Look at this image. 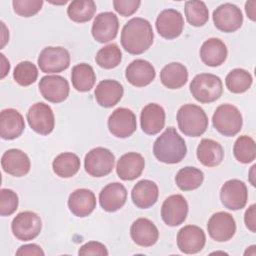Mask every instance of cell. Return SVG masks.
<instances>
[{"label": "cell", "instance_id": "1", "mask_svg": "<svg viewBox=\"0 0 256 256\" xmlns=\"http://www.w3.org/2000/svg\"><path fill=\"white\" fill-rule=\"evenodd\" d=\"M153 40V29L146 19L133 18L122 29L121 44L132 55H140L146 52L152 46Z\"/></svg>", "mask_w": 256, "mask_h": 256}, {"label": "cell", "instance_id": "2", "mask_svg": "<svg viewBox=\"0 0 256 256\" xmlns=\"http://www.w3.org/2000/svg\"><path fill=\"white\" fill-rule=\"evenodd\" d=\"M153 153L162 163L176 164L185 158L187 154V146L176 129L174 127H169L156 139Z\"/></svg>", "mask_w": 256, "mask_h": 256}, {"label": "cell", "instance_id": "3", "mask_svg": "<svg viewBox=\"0 0 256 256\" xmlns=\"http://www.w3.org/2000/svg\"><path fill=\"white\" fill-rule=\"evenodd\" d=\"M180 131L189 137H200L208 128V117L205 111L197 105H183L177 113Z\"/></svg>", "mask_w": 256, "mask_h": 256}, {"label": "cell", "instance_id": "4", "mask_svg": "<svg viewBox=\"0 0 256 256\" xmlns=\"http://www.w3.org/2000/svg\"><path fill=\"white\" fill-rule=\"evenodd\" d=\"M190 91L198 102L203 104L212 103L218 100L223 93L222 80L214 74H198L190 84Z\"/></svg>", "mask_w": 256, "mask_h": 256}, {"label": "cell", "instance_id": "5", "mask_svg": "<svg viewBox=\"0 0 256 256\" xmlns=\"http://www.w3.org/2000/svg\"><path fill=\"white\" fill-rule=\"evenodd\" d=\"M214 128L226 137L237 135L243 126V118L239 109L231 104L220 105L212 117Z\"/></svg>", "mask_w": 256, "mask_h": 256}, {"label": "cell", "instance_id": "6", "mask_svg": "<svg viewBox=\"0 0 256 256\" xmlns=\"http://www.w3.org/2000/svg\"><path fill=\"white\" fill-rule=\"evenodd\" d=\"M84 165L86 172L90 176L101 178L109 175L114 169L115 156L106 148L96 147L87 153Z\"/></svg>", "mask_w": 256, "mask_h": 256}, {"label": "cell", "instance_id": "7", "mask_svg": "<svg viewBox=\"0 0 256 256\" xmlns=\"http://www.w3.org/2000/svg\"><path fill=\"white\" fill-rule=\"evenodd\" d=\"M13 235L20 241L35 239L41 232L42 221L38 214L31 211L19 213L12 221Z\"/></svg>", "mask_w": 256, "mask_h": 256}, {"label": "cell", "instance_id": "8", "mask_svg": "<svg viewBox=\"0 0 256 256\" xmlns=\"http://www.w3.org/2000/svg\"><path fill=\"white\" fill-rule=\"evenodd\" d=\"M70 54L63 47H46L38 57V66L44 73H60L70 66Z\"/></svg>", "mask_w": 256, "mask_h": 256}, {"label": "cell", "instance_id": "9", "mask_svg": "<svg viewBox=\"0 0 256 256\" xmlns=\"http://www.w3.org/2000/svg\"><path fill=\"white\" fill-rule=\"evenodd\" d=\"M27 121L33 131L40 135H49L55 127L52 108L43 102L36 103L27 112Z\"/></svg>", "mask_w": 256, "mask_h": 256}, {"label": "cell", "instance_id": "10", "mask_svg": "<svg viewBox=\"0 0 256 256\" xmlns=\"http://www.w3.org/2000/svg\"><path fill=\"white\" fill-rule=\"evenodd\" d=\"M220 199L225 208L237 211L243 209L248 200V189L243 181L231 179L224 183L220 191Z\"/></svg>", "mask_w": 256, "mask_h": 256}, {"label": "cell", "instance_id": "11", "mask_svg": "<svg viewBox=\"0 0 256 256\" xmlns=\"http://www.w3.org/2000/svg\"><path fill=\"white\" fill-rule=\"evenodd\" d=\"M213 22L218 30L225 33H232L241 28L243 14L241 9L236 5L225 3L213 12Z\"/></svg>", "mask_w": 256, "mask_h": 256}, {"label": "cell", "instance_id": "12", "mask_svg": "<svg viewBox=\"0 0 256 256\" xmlns=\"http://www.w3.org/2000/svg\"><path fill=\"white\" fill-rule=\"evenodd\" d=\"M110 133L117 138H128L137 129L135 114L127 108H117L108 119Z\"/></svg>", "mask_w": 256, "mask_h": 256}, {"label": "cell", "instance_id": "13", "mask_svg": "<svg viewBox=\"0 0 256 256\" xmlns=\"http://www.w3.org/2000/svg\"><path fill=\"white\" fill-rule=\"evenodd\" d=\"M188 203L182 195H171L163 202L161 217L166 225L176 227L184 223L188 215Z\"/></svg>", "mask_w": 256, "mask_h": 256}, {"label": "cell", "instance_id": "14", "mask_svg": "<svg viewBox=\"0 0 256 256\" xmlns=\"http://www.w3.org/2000/svg\"><path fill=\"white\" fill-rule=\"evenodd\" d=\"M39 90L45 100L51 103H61L65 101L70 92L68 81L59 75H48L41 78Z\"/></svg>", "mask_w": 256, "mask_h": 256}, {"label": "cell", "instance_id": "15", "mask_svg": "<svg viewBox=\"0 0 256 256\" xmlns=\"http://www.w3.org/2000/svg\"><path fill=\"white\" fill-rule=\"evenodd\" d=\"M207 229L209 236L217 242H226L236 233V222L233 216L227 212H218L211 216Z\"/></svg>", "mask_w": 256, "mask_h": 256}, {"label": "cell", "instance_id": "16", "mask_svg": "<svg viewBox=\"0 0 256 256\" xmlns=\"http://www.w3.org/2000/svg\"><path fill=\"white\" fill-rule=\"evenodd\" d=\"M156 29L161 37L167 40L176 39L184 29L182 14L175 9L163 10L157 17Z\"/></svg>", "mask_w": 256, "mask_h": 256}, {"label": "cell", "instance_id": "17", "mask_svg": "<svg viewBox=\"0 0 256 256\" xmlns=\"http://www.w3.org/2000/svg\"><path fill=\"white\" fill-rule=\"evenodd\" d=\"M206 244V235L203 229L195 225H187L180 229L177 235V245L185 254H196Z\"/></svg>", "mask_w": 256, "mask_h": 256}, {"label": "cell", "instance_id": "18", "mask_svg": "<svg viewBox=\"0 0 256 256\" xmlns=\"http://www.w3.org/2000/svg\"><path fill=\"white\" fill-rule=\"evenodd\" d=\"M118 30V17L112 12H104L97 15L93 22L92 36L99 43H107L116 38Z\"/></svg>", "mask_w": 256, "mask_h": 256}, {"label": "cell", "instance_id": "19", "mask_svg": "<svg viewBox=\"0 0 256 256\" xmlns=\"http://www.w3.org/2000/svg\"><path fill=\"white\" fill-rule=\"evenodd\" d=\"M1 165L4 172L14 177H23L27 175L31 168V162L28 155L19 149L7 150L2 156Z\"/></svg>", "mask_w": 256, "mask_h": 256}, {"label": "cell", "instance_id": "20", "mask_svg": "<svg viewBox=\"0 0 256 256\" xmlns=\"http://www.w3.org/2000/svg\"><path fill=\"white\" fill-rule=\"evenodd\" d=\"M125 76L131 85L135 87H145L155 79L156 71L150 62L137 59L128 65Z\"/></svg>", "mask_w": 256, "mask_h": 256}, {"label": "cell", "instance_id": "21", "mask_svg": "<svg viewBox=\"0 0 256 256\" xmlns=\"http://www.w3.org/2000/svg\"><path fill=\"white\" fill-rule=\"evenodd\" d=\"M132 240L141 247H151L159 239V231L156 225L147 218H139L133 222L130 228Z\"/></svg>", "mask_w": 256, "mask_h": 256}, {"label": "cell", "instance_id": "22", "mask_svg": "<svg viewBox=\"0 0 256 256\" xmlns=\"http://www.w3.org/2000/svg\"><path fill=\"white\" fill-rule=\"evenodd\" d=\"M166 114L162 106L156 103L146 105L140 116L141 128L148 135L158 134L165 126Z\"/></svg>", "mask_w": 256, "mask_h": 256}, {"label": "cell", "instance_id": "23", "mask_svg": "<svg viewBox=\"0 0 256 256\" xmlns=\"http://www.w3.org/2000/svg\"><path fill=\"white\" fill-rule=\"evenodd\" d=\"M25 129V121L21 113L15 109H5L0 114V136L4 140H13L21 136Z\"/></svg>", "mask_w": 256, "mask_h": 256}, {"label": "cell", "instance_id": "24", "mask_svg": "<svg viewBox=\"0 0 256 256\" xmlns=\"http://www.w3.org/2000/svg\"><path fill=\"white\" fill-rule=\"evenodd\" d=\"M145 168L143 156L136 152H129L120 157L117 162V175L121 180L132 181L141 176Z\"/></svg>", "mask_w": 256, "mask_h": 256}, {"label": "cell", "instance_id": "25", "mask_svg": "<svg viewBox=\"0 0 256 256\" xmlns=\"http://www.w3.org/2000/svg\"><path fill=\"white\" fill-rule=\"evenodd\" d=\"M127 190L123 184L118 182L108 184L99 194L101 207L107 212H116L126 203Z\"/></svg>", "mask_w": 256, "mask_h": 256}, {"label": "cell", "instance_id": "26", "mask_svg": "<svg viewBox=\"0 0 256 256\" xmlns=\"http://www.w3.org/2000/svg\"><path fill=\"white\" fill-rule=\"evenodd\" d=\"M124 94L123 86L115 80H103L95 89L97 103L104 108H112L117 105Z\"/></svg>", "mask_w": 256, "mask_h": 256}, {"label": "cell", "instance_id": "27", "mask_svg": "<svg viewBox=\"0 0 256 256\" xmlns=\"http://www.w3.org/2000/svg\"><path fill=\"white\" fill-rule=\"evenodd\" d=\"M68 207L75 216L87 217L96 208V196L91 190L77 189L70 194Z\"/></svg>", "mask_w": 256, "mask_h": 256}, {"label": "cell", "instance_id": "28", "mask_svg": "<svg viewBox=\"0 0 256 256\" xmlns=\"http://www.w3.org/2000/svg\"><path fill=\"white\" fill-rule=\"evenodd\" d=\"M228 50L225 43L218 38L206 40L200 48V58L209 67L221 66L227 59Z\"/></svg>", "mask_w": 256, "mask_h": 256}, {"label": "cell", "instance_id": "29", "mask_svg": "<svg viewBox=\"0 0 256 256\" xmlns=\"http://www.w3.org/2000/svg\"><path fill=\"white\" fill-rule=\"evenodd\" d=\"M131 197L136 207L148 209L155 205L159 197V189L151 180H141L132 189Z\"/></svg>", "mask_w": 256, "mask_h": 256}, {"label": "cell", "instance_id": "30", "mask_svg": "<svg viewBox=\"0 0 256 256\" xmlns=\"http://www.w3.org/2000/svg\"><path fill=\"white\" fill-rule=\"evenodd\" d=\"M197 158L206 167H216L224 159L223 147L212 139H202L197 147Z\"/></svg>", "mask_w": 256, "mask_h": 256}, {"label": "cell", "instance_id": "31", "mask_svg": "<svg viewBox=\"0 0 256 256\" xmlns=\"http://www.w3.org/2000/svg\"><path fill=\"white\" fill-rule=\"evenodd\" d=\"M160 80L168 89H179L188 81V70L181 63H170L162 69Z\"/></svg>", "mask_w": 256, "mask_h": 256}, {"label": "cell", "instance_id": "32", "mask_svg": "<svg viewBox=\"0 0 256 256\" xmlns=\"http://www.w3.org/2000/svg\"><path fill=\"white\" fill-rule=\"evenodd\" d=\"M72 85L79 92L90 91L96 82V74L92 66L81 63L73 67L71 73Z\"/></svg>", "mask_w": 256, "mask_h": 256}, {"label": "cell", "instance_id": "33", "mask_svg": "<svg viewBox=\"0 0 256 256\" xmlns=\"http://www.w3.org/2000/svg\"><path fill=\"white\" fill-rule=\"evenodd\" d=\"M52 167L57 176L61 178H71L78 173L81 162L76 154L65 152L54 159Z\"/></svg>", "mask_w": 256, "mask_h": 256}, {"label": "cell", "instance_id": "34", "mask_svg": "<svg viewBox=\"0 0 256 256\" xmlns=\"http://www.w3.org/2000/svg\"><path fill=\"white\" fill-rule=\"evenodd\" d=\"M175 181L182 191H192L202 185L204 173L195 167H184L178 171Z\"/></svg>", "mask_w": 256, "mask_h": 256}, {"label": "cell", "instance_id": "35", "mask_svg": "<svg viewBox=\"0 0 256 256\" xmlns=\"http://www.w3.org/2000/svg\"><path fill=\"white\" fill-rule=\"evenodd\" d=\"M96 10V4L92 0H75L70 3L67 14L72 21L85 23L94 17Z\"/></svg>", "mask_w": 256, "mask_h": 256}, {"label": "cell", "instance_id": "36", "mask_svg": "<svg viewBox=\"0 0 256 256\" xmlns=\"http://www.w3.org/2000/svg\"><path fill=\"white\" fill-rule=\"evenodd\" d=\"M226 87L228 90L235 94H241L250 89L253 78L252 75L244 69H234L226 77Z\"/></svg>", "mask_w": 256, "mask_h": 256}, {"label": "cell", "instance_id": "37", "mask_svg": "<svg viewBox=\"0 0 256 256\" xmlns=\"http://www.w3.org/2000/svg\"><path fill=\"white\" fill-rule=\"evenodd\" d=\"M185 16L192 26L202 27L209 20V11L204 2L191 0L185 3Z\"/></svg>", "mask_w": 256, "mask_h": 256}, {"label": "cell", "instance_id": "38", "mask_svg": "<svg viewBox=\"0 0 256 256\" xmlns=\"http://www.w3.org/2000/svg\"><path fill=\"white\" fill-rule=\"evenodd\" d=\"M234 156L237 161L243 164L251 163L256 158V145L253 138L247 135L240 136L233 148Z\"/></svg>", "mask_w": 256, "mask_h": 256}, {"label": "cell", "instance_id": "39", "mask_svg": "<svg viewBox=\"0 0 256 256\" xmlns=\"http://www.w3.org/2000/svg\"><path fill=\"white\" fill-rule=\"evenodd\" d=\"M96 63L103 69L116 68L122 61V52L117 44H109L101 48L95 57Z\"/></svg>", "mask_w": 256, "mask_h": 256}, {"label": "cell", "instance_id": "40", "mask_svg": "<svg viewBox=\"0 0 256 256\" xmlns=\"http://www.w3.org/2000/svg\"><path fill=\"white\" fill-rule=\"evenodd\" d=\"M14 80L20 86L27 87L36 82L38 78V69L30 61L20 62L14 69Z\"/></svg>", "mask_w": 256, "mask_h": 256}, {"label": "cell", "instance_id": "41", "mask_svg": "<svg viewBox=\"0 0 256 256\" xmlns=\"http://www.w3.org/2000/svg\"><path fill=\"white\" fill-rule=\"evenodd\" d=\"M19 205L18 195L10 189H1L0 191V215L10 216L17 209Z\"/></svg>", "mask_w": 256, "mask_h": 256}, {"label": "cell", "instance_id": "42", "mask_svg": "<svg viewBox=\"0 0 256 256\" xmlns=\"http://www.w3.org/2000/svg\"><path fill=\"white\" fill-rule=\"evenodd\" d=\"M42 0H14L12 2L14 12L25 18L36 15L43 6Z\"/></svg>", "mask_w": 256, "mask_h": 256}, {"label": "cell", "instance_id": "43", "mask_svg": "<svg viewBox=\"0 0 256 256\" xmlns=\"http://www.w3.org/2000/svg\"><path fill=\"white\" fill-rule=\"evenodd\" d=\"M141 5L140 0H114L113 6L117 13L123 17L133 15Z\"/></svg>", "mask_w": 256, "mask_h": 256}, {"label": "cell", "instance_id": "44", "mask_svg": "<svg viewBox=\"0 0 256 256\" xmlns=\"http://www.w3.org/2000/svg\"><path fill=\"white\" fill-rule=\"evenodd\" d=\"M79 255H100V256H107L109 254L106 246L100 242L91 241L83 245L79 251Z\"/></svg>", "mask_w": 256, "mask_h": 256}, {"label": "cell", "instance_id": "45", "mask_svg": "<svg viewBox=\"0 0 256 256\" xmlns=\"http://www.w3.org/2000/svg\"><path fill=\"white\" fill-rule=\"evenodd\" d=\"M255 208L256 205L252 204L247 211L245 212V216H244V221H245V225L246 227L252 232L255 233L256 232V213H255Z\"/></svg>", "mask_w": 256, "mask_h": 256}, {"label": "cell", "instance_id": "46", "mask_svg": "<svg viewBox=\"0 0 256 256\" xmlns=\"http://www.w3.org/2000/svg\"><path fill=\"white\" fill-rule=\"evenodd\" d=\"M16 255H36V256L41 255V256H44L45 253L41 249L40 246H38L36 244H28V245L21 246L17 250Z\"/></svg>", "mask_w": 256, "mask_h": 256}, {"label": "cell", "instance_id": "47", "mask_svg": "<svg viewBox=\"0 0 256 256\" xmlns=\"http://www.w3.org/2000/svg\"><path fill=\"white\" fill-rule=\"evenodd\" d=\"M256 1L255 0H251V1H247L245 4V10L247 13V16L249 17L250 20L255 21L256 19Z\"/></svg>", "mask_w": 256, "mask_h": 256}, {"label": "cell", "instance_id": "48", "mask_svg": "<svg viewBox=\"0 0 256 256\" xmlns=\"http://www.w3.org/2000/svg\"><path fill=\"white\" fill-rule=\"evenodd\" d=\"M0 56H1V61H2V65H1V78L3 79L9 73V71H10V63L5 58V56L3 54H1Z\"/></svg>", "mask_w": 256, "mask_h": 256}]
</instances>
